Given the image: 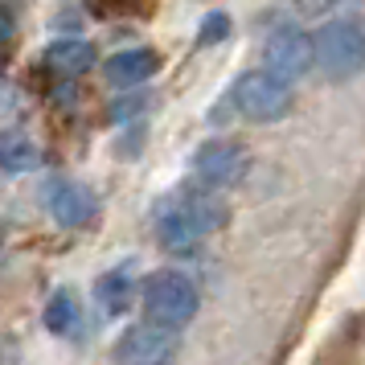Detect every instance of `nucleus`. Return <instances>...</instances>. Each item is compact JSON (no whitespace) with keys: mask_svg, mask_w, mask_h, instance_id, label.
Returning a JSON list of instances; mask_svg holds the SVG:
<instances>
[{"mask_svg":"<svg viewBox=\"0 0 365 365\" xmlns=\"http://www.w3.org/2000/svg\"><path fill=\"white\" fill-rule=\"evenodd\" d=\"M230 103L247 123H279L292 111L296 91H292V83H283L279 74H271V70H250V74H242L234 83Z\"/></svg>","mask_w":365,"mask_h":365,"instance_id":"obj_4","label":"nucleus"},{"mask_svg":"<svg viewBox=\"0 0 365 365\" xmlns=\"http://www.w3.org/2000/svg\"><path fill=\"white\" fill-rule=\"evenodd\" d=\"M119 361H132V365H156V361H173L177 357V332L160 329V324H132V329L119 336L115 345Z\"/></svg>","mask_w":365,"mask_h":365,"instance_id":"obj_7","label":"nucleus"},{"mask_svg":"<svg viewBox=\"0 0 365 365\" xmlns=\"http://www.w3.org/2000/svg\"><path fill=\"white\" fill-rule=\"evenodd\" d=\"M46 66L62 78H78L95 66V46L86 37H58L46 46Z\"/></svg>","mask_w":365,"mask_h":365,"instance_id":"obj_10","label":"nucleus"},{"mask_svg":"<svg viewBox=\"0 0 365 365\" xmlns=\"http://www.w3.org/2000/svg\"><path fill=\"white\" fill-rule=\"evenodd\" d=\"M156 70H160L156 50H123V53H111L107 58L103 74H107V83L115 86V91H132V86L148 83Z\"/></svg>","mask_w":365,"mask_h":365,"instance_id":"obj_9","label":"nucleus"},{"mask_svg":"<svg viewBox=\"0 0 365 365\" xmlns=\"http://www.w3.org/2000/svg\"><path fill=\"white\" fill-rule=\"evenodd\" d=\"M247 168H250V152L234 140H205L193 152V177L205 189H230L247 177Z\"/></svg>","mask_w":365,"mask_h":365,"instance_id":"obj_5","label":"nucleus"},{"mask_svg":"<svg viewBox=\"0 0 365 365\" xmlns=\"http://www.w3.org/2000/svg\"><path fill=\"white\" fill-rule=\"evenodd\" d=\"M226 34H230V17H226V13H214V17L201 21V46H214V41H222Z\"/></svg>","mask_w":365,"mask_h":365,"instance_id":"obj_14","label":"nucleus"},{"mask_svg":"<svg viewBox=\"0 0 365 365\" xmlns=\"http://www.w3.org/2000/svg\"><path fill=\"white\" fill-rule=\"evenodd\" d=\"M312 66H320L336 83L361 74L365 70V29L349 17L324 21L312 34Z\"/></svg>","mask_w":365,"mask_h":365,"instance_id":"obj_3","label":"nucleus"},{"mask_svg":"<svg viewBox=\"0 0 365 365\" xmlns=\"http://www.w3.org/2000/svg\"><path fill=\"white\" fill-rule=\"evenodd\" d=\"M46 210H50V217L58 226L78 230V226H86V222L95 217L99 201H95V193H91L86 185L70 181V177H53V181L46 185Z\"/></svg>","mask_w":365,"mask_h":365,"instance_id":"obj_8","label":"nucleus"},{"mask_svg":"<svg viewBox=\"0 0 365 365\" xmlns=\"http://www.w3.org/2000/svg\"><path fill=\"white\" fill-rule=\"evenodd\" d=\"M37 165V148L34 140H25V135H4L0 140V168L4 173H25V168Z\"/></svg>","mask_w":365,"mask_h":365,"instance_id":"obj_13","label":"nucleus"},{"mask_svg":"<svg viewBox=\"0 0 365 365\" xmlns=\"http://www.w3.org/2000/svg\"><path fill=\"white\" fill-rule=\"evenodd\" d=\"M226 222H230V210L222 197H214L210 189H185L156 210V238L168 250H189L214 230H222Z\"/></svg>","mask_w":365,"mask_h":365,"instance_id":"obj_1","label":"nucleus"},{"mask_svg":"<svg viewBox=\"0 0 365 365\" xmlns=\"http://www.w3.org/2000/svg\"><path fill=\"white\" fill-rule=\"evenodd\" d=\"M95 296H99V304L111 316H119L132 304V279H128V271H107V275L95 283Z\"/></svg>","mask_w":365,"mask_h":365,"instance_id":"obj_12","label":"nucleus"},{"mask_svg":"<svg viewBox=\"0 0 365 365\" xmlns=\"http://www.w3.org/2000/svg\"><path fill=\"white\" fill-rule=\"evenodd\" d=\"M197 287L189 275L181 271H152L148 279L140 283V308H144V320L160 324V329L181 332L193 316H197Z\"/></svg>","mask_w":365,"mask_h":365,"instance_id":"obj_2","label":"nucleus"},{"mask_svg":"<svg viewBox=\"0 0 365 365\" xmlns=\"http://www.w3.org/2000/svg\"><path fill=\"white\" fill-rule=\"evenodd\" d=\"M41 320H46V329H50L53 336H70V332L78 329V304H74V296H70V292H53Z\"/></svg>","mask_w":365,"mask_h":365,"instance_id":"obj_11","label":"nucleus"},{"mask_svg":"<svg viewBox=\"0 0 365 365\" xmlns=\"http://www.w3.org/2000/svg\"><path fill=\"white\" fill-rule=\"evenodd\" d=\"M263 70L279 74L283 83H296L312 70V37L296 25H279L263 41Z\"/></svg>","mask_w":365,"mask_h":365,"instance_id":"obj_6","label":"nucleus"}]
</instances>
